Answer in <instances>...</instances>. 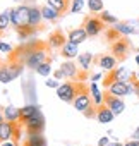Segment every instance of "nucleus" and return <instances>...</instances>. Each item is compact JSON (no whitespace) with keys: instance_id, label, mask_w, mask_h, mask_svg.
I'll use <instances>...</instances> for the list:
<instances>
[{"instance_id":"nucleus-28","label":"nucleus","mask_w":139,"mask_h":146,"mask_svg":"<svg viewBox=\"0 0 139 146\" xmlns=\"http://www.w3.org/2000/svg\"><path fill=\"white\" fill-rule=\"evenodd\" d=\"M88 9L91 14H100L103 12V0H88Z\"/></svg>"},{"instance_id":"nucleus-15","label":"nucleus","mask_w":139,"mask_h":146,"mask_svg":"<svg viewBox=\"0 0 139 146\" xmlns=\"http://www.w3.org/2000/svg\"><path fill=\"white\" fill-rule=\"evenodd\" d=\"M46 4L50 7H53L62 17L67 16L69 12H71V5H72V0H46Z\"/></svg>"},{"instance_id":"nucleus-29","label":"nucleus","mask_w":139,"mask_h":146,"mask_svg":"<svg viewBox=\"0 0 139 146\" xmlns=\"http://www.w3.org/2000/svg\"><path fill=\"white\" fill-rule=\"evenodd\" d=\"M113 28H115L122 36H127V35H134V33H136V29H134L132 26L125 24V23H117V24H113Z\"/></svg>"},{"instance_id":"nucleus-30","label":"nucleus","mask_w":139,"mask_h":146,"mask_svg":"<svg viewBox=\"0 0 139 146\" xmlns=\"http://www.w3.org/2000/svg\"><path fill=\"white\" fill-rule=\"evenodd\" d=\"M36 72H38L40 76H50V72H52V58H50L48 62L41 64V65L36 69Z\"/></svg>"},{"instance_id":"nucleus-18","label":"nucleus","mask_w":139,"mask_h":146,"mask_svg":"<svg viewBox=\"0 0 139 146\" xmlns=\"http://www.w3.org/2000/svg\"><path fill=\"white\" fill-rule=\"evenodd\" d=\"M60 53H62V57H64V58H67V60H72V58L79 57V50H77V45H76V43H72V41H67V43L62 46Z\"/></svg>"},{"instance_id":"nucleus-32","label":"nucleus","mask_w":139,"mask_h":146,"mask_svg":"<svg viewBox=\"0 0 139 146\" xmlns=\"http://www.w3.org/2000/svg\"><path fill=\"white\" fill-rule=\"evenodd\" d=\"M83 9V0H72V5H71V12H79Z\"/></svg>"},{"instance_id":"nucleus-34","label":"nucleus","mask_w":139,"mask_h":146,"mask_svg":"<svg viewBox=\"0 0 139 146\" xmlns=\"http://www.w3.org/2000/svg\"><path fill=\"white\" fill-rule=\"evenodd\" d=\"M110 144V141H108V137H101L100 141H98V146H108Z\"/></svg>"},{"instance_id":"nucleus-21","label":"nucleus","mask_w":139,"mask_h":146,"mask_svg":"<svg viewBox=\"0 0 139 146\" xmlns=\"http://www.w3.org/2000/svg\"><path fill=\"white\" fill-rule=\"evenodd\" d=\"M89 91H91V98H93V105L98 108V107H101L103 105V93L100 91V88H98V84L93 81L91 84H89Z\"/></svg>"},{"instance_id":"nucleus-16","label":"nucleus","mask_w":139,"mask_h":146,"mask_svg":"<svg viewBox=\"0 0 139 146\" xmlns=\"http://www.w3.org/2000/svg\"><path fill=\"white\" fill-rule=\"evenodd\" d=\"M96 64H98L105 72H108V70H113V69L117 67V58H115L113 55H107V53H103V55H98Z\"/></svg>"},{"instance_id":"nucleus-8","label":"nucleus","mask_w":139,"mask_h":146,"mask_svg":"<svg viewBox=\"0 0 139 146\" xmlns=\"http://www.w3.org/2000/svg\"><path fill=\"white\" fill-rule=\"evenodd\" d=\"M110 50H112V55L117 58V60H125L129 52H130V41L127 36H120L118 40H115L112 45H110Z\"/></svg>"},{"instance_id":"nucleus-24","label":"nucleus","mask_w":139,"mask_h":146,"mask_svg":"<svg viewBox=\"0 0 139 146\" xmlns=\"http://www.w3.org/2000/svg\"><path fill=\"white\" fill-rule=\"evenodd\" d=\"M11 81H14V79H12V74H11L9 62L5 60V62L2 64V69H0V83H2V84H7V83H11Z\"/></svg>"},{"instance_id":"nucleus-10","label":"nucleus","mask_w":139,"mask_h":146,"mask_svg":"<svg viewBox=\"0 0 139 146\" xmlns=\"http://www.w3.org/2000/svg\"><path fill=\"white\" fill-rule=\"evenodd\" d=\"M130 78H132V72H129L127 69H124V67L113 69V70H108V72H107V76H105V79H103V86L108 88V86H110L112 83H115V81H130Z\"/></svg>"},{"instance_id":"nucleus-2","label":"nucleus","mask_w":139,"mask_h":146,"mask_svg":"<svg viewBox=\"0 0 139 146\" xmlns=\"http://www.w3.org/2000/svg\"><path fill=\"white\" fill-rule=\"evenodd\" d=\"M74 108L77 110V112H86L88 108H91V107H95L93 105V98H91V91H89V88L84 84V83H81V81H77V95H76V100H74Z\"/></svg>"},{"instance_id":"nucleus-33","label":"nucleus","mask_w":139,"mask_h":146,"mask_svg":"<svg viewBox=\"0 0 139 146\" xmlns=\"http://www.w3.org/2000/svg\"><path fill=\"white\" fill-rule=\"evenodd\" d=\"M14 48L11 46V45H7V43H4V41H0V52H5V53H11Z\"/></svg>"},{"instance_id":"nucleus-36","label":"nucleus","mask_w":139,"mask_h":146,"mask_svg":"<svg viewBox=\"0 0 139 146\" xmlns=\"http://www.w3.org/2000/svg\"><path fill=\"white\" fill-rule=\"evenodd\" d=\"M46 86H48V88H55V90H57L60 84H58L57 81H48V83H46Z\"/></svg>"},{"instance_id":"nucleus-11","label":"nucleus","mask_w":139,"mask_h":146,"mask_svg":"<svg viewBox=\"0 0 139 146\" xmlns=\"http://www.w3.org/2000/svg\"><path fill=\"white\" fill-rule=\"evenodd\" d=\"M103 103H105V105L115 113V115H120V113L125 110V103H124V100H122L120 96H115V95L108 93V91L103 93Z\"/></svg>"},{"instance_id":"nucleus-37","label":"nucleus","mask_w":139,"mask_h":146,"mask_svg":"<svg viewBox=\"0 0 139 146\" xmlns=\"http://www.w3.org/2000/svg\"><path fill=\"white\" fill-rule=\"evenodd\" d=\"M53 76H55V79H64V78H65V76H64V72H62L60 69H58V70L55 72V74H53Z\"/></svg>"},{"instance_id":"nucleus-20","label":"nucleus","mask_w":139,"mask_h":146,"mask_svg":"<svg viewBox=\"0 0 139 146\" xmlns=\"http://www.w3.org/2000/svg\"><path fill=\"white\" fill-rule=\"evenodd\" d=\"M41 9V14H43V19L45 21H48V23H55V21H58L62 16L53 9V7H50L48 4H45V5H41L40 7Z\"/></svg>"},{"instance_id":"nucleus-5","label":"nucleus","mask_w":139,"mask_h":146,"mask_svg":"<svg viewBox=\"0 0 139 146\" xmlns=\"http://www.w3.org/2000/svg\"><path fill=\"white\" fill-rule=\"evenodd\" d=\"M76 95H77V81L67 79L65 83H62V84L57 88V96H58L62 102H65V103H74Z\"/></svg>"},{"instance_id":"nucleus-31","label":"nucleus","mask_w":139,"mask_h":146,"mask_svg":"<svg viewBox=\"0 0 139 146\" xmlns=\"http://www.w3.org/2000/svg\"><path fill=\"white\" fill-rule=\"evenodd\" d=\"M105 24H117L118 21H117V17L115 16H112L110 12H107V11H103V12H100V16H98Z\"/></svg>"},{"instance_id":"nucleus-12","label":"nucleus","mask_w":139,"mask_h":146,"mask_svg":"<svg viewBox=\"0 0 139 146\" xmlns=\"http://www.w3.org/2000/svg\"><path fill=\"white\" fill-rule=\"evenodd\" d=\"M107 91L112 93V95H115V96H120L122 98V96H127V95L134 93V86H132L130 81H115V83H112L107 88Z\"/></svg>"},{"instance_id":"nucleus-39","label":"nucleus","mask_w":139,"mask_h":146,"mask_svg":"<svg viewBox=\"0 0 139 146\" xmlns=\"http://www.w3.org/2000/svg\"><path fill=\"white\" fill-rule=\"evenodd\" d=\"M108 146H124V144H122V143H118V141H117V143H110V144H108Z\"/></svg>"},{"instance_id":"nucleus-7","label":"nucleus","mask_w":139,"mask_h":146,"mask_svg":"<svg viewBox=\"0 0 139 146\" xmlns=\"http://www.w3.org/2000/svg\"><path fill=\"white\" fill-rule=\"evenodd\" d=\"M60 70L64 72L65 79H71V81H83L86 78V70H79V67L76 65V62L72 60H65L60 64Z\"/></svg>"},{"instance_id":"nucleus-25","label":"nucleus","mask_w":139,"mask_h":146,"mask_svg":"<svg viewBox=\"0 0 139 146\" xmlns=\"http://www.w3.org/2000/svg\"><path fill=\"white\" fill-rule=\"evenodd\" d=\"M38 110H40V108H38V107H34V105H28V107L19 108V120H21V122H24L26 119H29L31 115H34Z\"/></svg>"},{"instance_id":"nucleus-40","label":"nucleus","mask_w":139,"mask_h":146,"mask_svg":"<svg viewBox=\"0 0 139 146\" xmlns=\"http://www.w3.org/2000/svg\"><path fill=\"white\" fill-rule=\"evenodd\" d=\"M100 78H101V74H95V76H93V81H98Z\"/></svg>"},{"instance_id":"nucleus-44","label":"nucleus","mask_w":139,"mask_h":146,"mask_svg":"<svg viewBox=\"0 0 139 146\" xmlns=\"http://www.w3.org/2000/svg\"><path fill=\"white\" fill-rule=\"evenodd\" d=\"M134 76H136V78L139 79V69H137V72H136V74H134Z\"/></svg>"},{"instance_id":"nucleus-9","label":"nucleus","mask_w":139,"mask_h":146,"mask_svg":"<svg viewBox=\"0 0 139 146\" xmlns=\"http://www.w3.org/2000/svg\"><path fill=\"white\" fill-rule=\"evenodd\" d=\"M23 124L26 125V129H28L29 134H41L43 129H45V117H43V113L38 110L34 115H31L29 119H26Z\"/></svg>"},{"instance_id":"nucleus-22","label":"nucleus","mask_w":139,"mask_h":146,"mask_svg":"<svg viewBox=\"0 0 139 146\" xmlns=\"http://www.w3.org/2000/svg\"><path fill=\"white\" fill-rule=\"evenodd\" d=\"M23 146H46V141L41 134H29V137L24 139Z\"/></svg>"},{"instance_id":"nucleus-1","label":"nucleus","mask_w":139,"mask_h":146,"mask_svg":"<svg viewBox=\"0 0 139 146\" xmlns=\"http://www.w3.org/2000/svg\"><path fill=\"white\" fill-rule=\"evenodd\" d=\"M29 43H31V53H29V57L26 60V67L36 70L41 64L50 60L48 53H50L52 48H50L48 41H41V40H33Z\"/></svg>"},{"instance_id":"nucleus-4","label":"nucleus","mask_w":139,"mask_h":146,"mask_svg":"<svg viewBox=\"0 0 139 146\" xmlns=\"http://www.w3.org/2000/svg\"><path fill=\"white\" fill-rule=\"evenodd\" d=\"M21 120L17 122H11V120H4L0 124V143H5V141H11V139H19L21 136Z\"/></svg>"},{"instance_id":"nucleus-27","label":"nucleus","mask_w":139,"mask_h":146,"mask_svg":"<svg viewBox=\"0 0 139 146\" xmlns=\"http://www.w3.org/2000/svg\"><path fill=\"white\" fill-rule=\"evenodd\" d=\"M4 117H5V120L17 122L19 120V108H16V107H4Z\"/></svg>"},{"instance_id":"nucleus-38","label":"nucleus","mask_w":139,"mask_h":146,"mask_svg":"<svg viewBox=\"0 0 139 146\" xmlns=\"http://www.w3.org/2000/svg\"><path fill=\"white\" fill-rule=\"evenodd\" d=\"M134 139H139V127H137L136 132H134Z\"/></svg>"},{"instance_id":"nucleus-14","label":"nucleus","mask_w":139,"mask_h":146,"mask_svg":"<svg viewBox=\"0 0 139 146\" xmlns=\"http://www.w3.org/2000/svg\"><path fill=\"white\" fill-rule=\"evenodd\" d=\"M69 41V38L65 36V33L62 29H55L48 35V45L52 50H62V46Z\"/></svg>"},{"instance_id":"nucleus-3","label":"nucleus","mask_w":139,"mask_h":146,"mask_svg":"<svg viewBox=\"0 0 139 146\" xmlns=\"http://www.w3.org/2000/svg\"><path fill=\"white\" fill-rule=\"evenodd\" d=\"M29 5H17L11 9V24L16 28V31L29 26Z\"/></svg>"},{"instance_id":"nucleus-23","label":"nucleus","mask_w":139,"mask_h":146,"mask_svg":"<svg viewBox=\"0 0 139 146\" xmlns=\"http://www.w3.org/2000/svg\"><path fill=\"white\" fill-rule=\"evenodd\" d=\"M11 26V11L0 12V38L7 33V28Z\"/></svg>"},{"instance_id":"nucleus-43","label":"nucleus","mask_w":139,"mask_h":146,"mask_svg":"<svg viewBox=\"0 0 139 146\" xmlns=\"http://www.w3.org/2000/svg\"><path fill=\"white\" fill-rule=\"evenodd\" d=\"M136 64H137V65H139V53H137V55H136Z\"/></svg>"},{"instance_id":"nucleus-42","label":"nucleus","mask_w":139,"mask_h":146,"mask_svg":"<svg viewBox=\"0 0 139 146\" xmlns=\"http://www.w3.org/2000/svg\"><path fill=\"white\" fill-rule=\"evenodd\" d=\"M2 146H14V143H9V141H5V143H4Z\"/></svg>"},{"instance_id":"nucleus-6","label":"nucleus","mask_w":139,"mask_h":146,"mask_svg":"<svg viewBox=\"0 0 139 146\" xmlns=\"http://www.w3.org/2000/svg\"><path fill=\"white\" fill-rule=\"evenodd\" d=\"M81 28H84L86 29V33H88V36H98L101 31H105L107 29V24L98 17V16H86L84 19H83V26Z\"/></svg>"},{"instance_id":"nucleus-41","label":"nucleus","mask_w":139,"mask_h":146,"mask_svg":"<svg viewBox=\"0 0 139 146\" xmlns=\"http://www.w3.org/2000/svg\"><path fill=\"white\" fill-rule=\"evenodd\" d=\"M0 110H2V107H0ZM4 120H5V117H4V115H2V113H0V124H2V122H4Z\"/></svg>"},{"instance_id":"nucleus-13","label":"nucleus","mask_w":139,"mask_h":146,"mask_svg":"<svg viewBox=\"0 0 139 146\" xmlns=\"http://www.w3.org/2000/svg\"><path fill=\"white\" fill-rule=\"evenodd\" d=\"M29 26L34 28L36 31H43L46 26H45V19H43V14H41V9L38 5H33L29 9Z\"/></svg>"},{"instance_id":"nucleus-35","label":"nucleus","mask_w":139,"mask_h":146,"mask_svg":"<svg viewBox=\"0 0 139 146\" xmlns=\"http://www.w3.org/2000/svg\"><path fill=\"white\" fill-rule=\"evenodd\" d=\"M124 146H139V139H130V141H127Z\"/></svg>"},{"instance_id":"nucleus-26","label":"nucleus","mask_w":139,"mask_h":146,"mask_svg":"<svg viewBox=\"0 0 139 146\" xmlns=\"http://www.w3.org/2000/svg\"><path fill=\"white\" fill-rule=\"evenodd\" d=\"M77 62H79V65H81L83 70H88V69L91 67V64H93V55H91L89 52L81 53V55L77 57Z\"/></svg>"},{"instance_id":"nucleus-46","label":"nucleus","mask_w":139,"mask_h":146,"mask_svg":"<svg viewBox=\"0 0 139 146\" xmlns=\"http://www.w3.org/2000/svg\"><path fill=\"white\" fill-rule=\"evenodd\" d=\"M137 53H139V48H137Z\"/></svg>"},{"instance_id":"nucleus-45","label":"nucleus","mask_w":139,"mask_h":146,"mask_svg":"<svg viewBox=\"0 0 139 146\" xmlns=\"http://www.w3.org/2000/svg\"><path fill=\"white\" fill-rule=\"evenodd\" d=\"M2 64H4V60H2V58H0V69H2Z\"/></svg>"},{"instance_id":"nucleus-17","label":"nucleus","mask_w":139,"mask_h":146,"mask_svg":"<svg viewBox=\"0 0 139 146\" xmlns=\"http://www.w3.org/2000/svg\"><path fill=\"white\" fill-rule=\"evenodd\" d=\"M113 117H115V113H113L105 103H103L101 107L96 108V120H98V122H101V124H108V122L113 120Z\"/></svg>"},{"instance_id":"nucleus-19","label":"nucleus","mask_w":139,"mask_h":146,"mask_svg":"<svg viewBox=\"0 0 139 146\" xmlns=\"http://www.w3.org/2000/svg\"><path fill=\"white\" fill-rule=\"evenodd\" d=\"M67 38H69V41L79 45V43H83V41L88 38V33H86L84 28H77V29H71V31H69Z\"/></svg>"}]
</instances>
